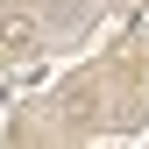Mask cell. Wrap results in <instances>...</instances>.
I'll return each instance as SVG.
<instances>
[{"label": "cell", "mask_w": 149, "mask_h": 149, "mask_svg": "<svg viewBox=\"0 0 149 149\" xmlns=\"http://www.w3.org/2000/svg\"><path fill=\"white\" fill-rule=\"evenodd\" d=\"M0 50H7V57H36V50H43V22H36L29 7H7L0 14Z\"/></svg>", "instance_id": "1"}, {"label": "cell", "mask_w": 149, "mask_h": 149, "mask_svg": "<svg viewBox=\"0 0 149 149\" xmlns=\"http://www.w3.org/2000/svg\"><path fill=\"white\" fill-rule=\"evenodd\" d=\"M0 57H7V50H0Z\"/></svg>", "instance_id": "2"}]
</instances>
